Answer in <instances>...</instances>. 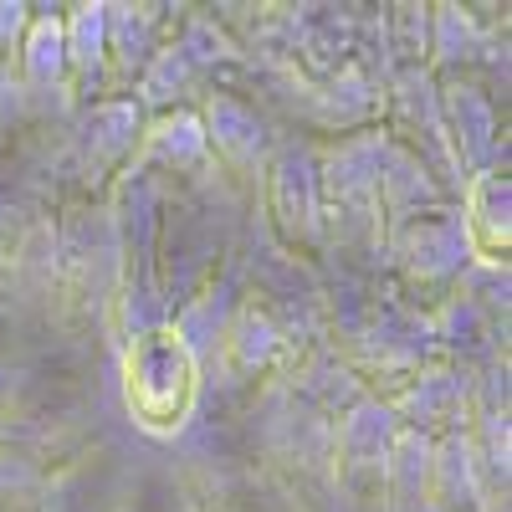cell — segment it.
<instances>
[{
  "mask_svg": "<svg viewBox=\"0 0 512 512\" xmlns=\"http://www.w3.org/2000/svg\"><path fill=\"white\" fill-rule=\"evenodd\" d=\"M384 144H390V134H384V123H379V128L344 134L333 149L318 154L328 246H384V210H379Z\"/></svg>",
  "mask_w": 512,
  "mask_h": 512,
  "instance_id": "1",
  "label": "cell"
},
{
  "mask_svg": "<svg viewBox=\"0 0 512 512\" xmlns=\"http://www.w3.org/2000/svg\"><path fill=\"white\" fill-rule=\"evenodd\" d=\"M379 256H390V267L405 282V292H415L410 303L436 308L441 297L461 282V272L472 267V241H466L456 200H446L436 210H420V216H405L395 226H384Z\"/></svg>",
  "mask_w": 512,
  "mask_h": 512,
  "instance_id": "2",
  "label": "cell"
},
{
  "mask_svg": "<svg viewBox=\"0 0 512 512\" xmlns=\"http://www.w3.org/2000/svg\"><path fill=\"white\" fill-rule=\"evenodd\" d=\"M200 395V364L180 349V338L159 328L144 338H128L123 354V400L144 431L169 436L190 420V405Z\"/></svg>",
  "mask_w": 512,
  "mask_h": 512,
  "instance_id": "3",
  "label": "cell"
},
{
  "mask_svg": "<svg viewBox=\"0 0 512 512\" xmlns=\"http://www.w3.org/2000/svg\"><path fill=\"white\" fill-rule=\"evenodd\" d=\"M354 344V374L374 379V395H390L410 374H420L425 364H436V328H431V308L410 303L405 292H384L379 303H369L359 333L349 338Z\"/></svg>",
  "mask_w": 512,
  "mask_h": 512,
  "instance_id": "4",
  "label": "cell"
},
{
  "mask_svg": "<svg viewBox=\"0 0 512 512\" xmlns=\"http://www.w3.org/2000/svg\"><path fill=\"white\" fill-rule=\"evenodd\" d=\"M267 210H272V226L287 246H297V251H323L328 246L318 149L277 144V154L267 159Z\"/></svg>",
  "mask_w": 512,
  "mask_h": 512,
  "instance_id": "5",
  "label": "cell"
},
{
  "mask_svg": "<svg viewBox=\"0 0 512 512\" xmlns=\"http://www.w3.org/2000/svg\"><path fill=\"white\" fill-rule=\"evenodd\" d=\"M441 82V118L456 149V164L466 180L477 175H507V134L497 98L477 77H436Z\"/></svg>",
  "mask_w": 512,
  "mask_h": 512,
  "instance_id": "6",
  "label": "cell"
},
{
  "mask_svg": "<svg viewBox=\"0 0 512 512\" xmlns=\"http://www.w3.org/2000/svg\"><path fill=\"white\" fill-rule=\"evenodd\" d=\"M400 420V431H420V436H451L472 425V400H477V374L461 369L451 359L425 364L420 374H410L400 390L384 395Z\"/></svg>",
  "mask_w": 512,
  "mask_h": 512,
  "instance_id": "7",
  "label": "cell"
},
{
  "mask_svg": "<svg viewBox=\"0 0 512 512\" xmlns=\"http://www.w3.org/2000/svg\"><path fill=\"white\" fill-rule=\"evenodd\" d=\"M139 134H144V113L134 98H98L82 103L77 123H72V159L77 175L88 185H103L108 175H123L139 154Z\"/></svg>",
  "mask_w": 512,
  "mask_h": 512,
  "instance_id": "8",
  "label": "cell"
},
{
  "mask_svg": "<svg viewBox=\"0 0 512 512\" xmlns=\"http://www.w3.org/2000/svg\"><path fill=\"white\" fill-rule=\"evenodd\" d=\"M200 123H205V144H210V159H221L236 175H256L267 169V159L277 154V134L262 108H251L246 98L216 88L195 103Z\"/></svg>",
  "mask_w": 512,
  "mask_h": 512,
  "instance_id": "9",
  "label": "cell"
},
{
  "mask_svg": "<svg viewBox=\"0 0 512 512\" xmlns=\"http://www.w3.org/2000/svg\"><path fill=\"white\" fill-rule=\"evenodd\" d=\"M395 441H400V420H395L390 400L374 395V390L364 400H354L338 415V431H333V456H338L344 482L349 487H379Z\"/></svg>",
  "mask_w": 512,
  "mask_h": 512,
  "instance_id": "10",
  "label": "cell"
},
{
  "mask_svg": "<svg viewBox=\"0 0 512 512\" xmlns=\"http://www.w3.org/2000/svg\"><path fill=\"white\" fill-rule=\"evenodd\" d=\"M16 77L31 98V108H72V77H67V41H62V11L31 6V26L16 47Z\"/></svg>",
  "mask_w": 512,
  "mask_h": 512,
  "instance_id": "11",
  "label": "cell"
},
{
  "mask_svg": "<svg viewBox=\"0 0 512 512\" xmlns=\"http://www.w3.org/2000/svg\"><path fill=\"white\" fill-rule=\"evenodd\" d=\"M62 41H67V77L77 103H98L113 93L108 67V0H82L62 11Z\"/></svg>",
  "mask_w": 512,
  "mask_h": 512,
  "instance_id": "12",
  "label": "cell"
},
{
  "mask_svg": "<svg viewBox=\"0 0 512 512\" xmlns=\"http://www.w3.org/2000/svg\"><path fill=\"white\" fill-rule=\"evenodd\" d=\"M241 303H246V297H241V287H236L231 277H205V282L185 297V303L175 308V318H169V333L180 338V349H185L195 364H205V359L221 354L226 328H231V318H236Z\"/></svg>",
  "mask_w": 512,
  "mask_h": 512,
  "instance_id": "13",
  "label": "cell"
},
{
  "mask_svg": "<svg viewBox=\"0 0 512 512\" xmlns=\"http://www.w3.org/2000/svg\"><path fill=\"white\" fill-rule=\"evenodd\" d=\"M456 210H461L466 241H472V262L507 267V251H512V180L507 175L466 180Z\"/></svg>",
  "mask_w": 512,
  "mask_h": 512,
  "instance_id": "14",
  "label": "cell"
},
{
  "mask_svg": "<svg viewBox=\"0 0 512 512\" xmlns=\"http://www.w3.org/2000/svg\"><path fill=\"white\" fill-rule=\"evenodd\" d=\"M205 164H210V144H205V123H200L195 108L144 118L134 169H144V175L149 169H164V175H200Z\"/></svg>",
  "mask_w": 512,
  "mask_h": 512,
  "instance_id": "15",
  "label": "cell"
},
{
  "mask_svg": "<svg viewBox=\"0 0 512 512\" xmlns=\"http://www.w3.org/2000/svg\"><path fill=\"white\" fill-rule=\"evenodd\" d=\"M482 62H497V36L487 31V21L466 6H431V57H425V72L466 77Z\"/></svg>",
  "mask_w": 512,
  "mask_h": 512,
  "instance_id": "16",
  "label": "cell"
},
{
  "mask_svg": "<svg viewBox=\"0 0 512 512\" xmlns=\"http://www.w3.org/2000/svg\"><path fill=\"white\" fill-rule=\"evenodd\" d=\"M292 354V333L282 328V318L267 308V303H241L231 328H226V344H221V359L236 369V374H272L277 364H287Z\"/></svg>",
  "mask_w": 512,
  "mask_h": 512,
  "instance_id": "17",
  "label": "cell"
},
{
  "mask_svg": "<svg viewBox=\"0 0 512 512\" xmlns=\"http://www.w3.org/2000/svg\"><path fill=\"white\" fill-rule=\"evenodd\" d=\"M384 113V93H379V77L354 57L344 62L333 77H323V93H313V118L338 128V134H359V128H379Z\"/></svg>",
  "mask_w": 512,
  "mask_h": 512,
  "instance_id": "18",
  "label": "cell"
},
{
  "mask_svg": "<svg viewBox=\"0 0 512 512\" xmlns=\"http://www.w3.org/2000/svg\"><path fill=\"white\" fill-rule=\"evenodd\" d=\"M164 47V6H118L108 0V67L113 88H134V77Z\"/></svg>",
  "mask_w": 512,
  "mask_h": 512,
  "instance_id": "19",
  "label": "cell"
},
{
  "mask_svg": "<svg viewBox=\"0 0 512 512\" xmlns=\"http://www.w3.org/2000/svg\"><path fill=\"white\" fill-rule=\"evenodd\" d=\"M487 497L492 492L482 482L472 436L466 431L436 436V446H431V502H436V512H482Z\"/></svg>",
  "mask_w": 512,
  "mask_h": 512,
  "instance_id": "20",
  "label": "cell"
},
{
  "mask_svg": "<svg viewBox=\"0 0 512 512\" xmlns=\"http://www.w3.org/2000/svg\"><path fill=\"white\" fill-rule=\"evenodd\" d=\"M446 200L451 195L441 190V180L410 149H400L395 139L384 144V159H379V210H384V226H395L405 216H420V210H436Z\"/></svg>",
  "mask_w": 512,
  "mask_h": 512,
  "instance_id": "21",
  "label": "cell"
},
{
  "mask_svg": "<svg viewBox=\"0 0 512 512\" xmlns=\"http://www.w3.org/2000/svg\"><path fill=\"white\" fill-rule=\"evenodd\" d=\"M195 93H200V72L185 62V52L175 47V41H164V47L154 52V62L134 77V103H139L144 118L195 108Z\"/></svg>",
  "mask_w": 512,
  "mask_h": 512,
  "instance_id": "22",
  "label": "cell"
},
{
  "mask_svg": "<svg viewBox=\"0 0 512 512\" xmlns=\"http://www.w3.org/2000/svg\"><path fill=\"white\" fill-rule=\"evenodd\" d=\"M297 390H303L308 400H318L328 415H344L354 400L369 395V390H364V379L354 374V364H349V359H333L328 349L313 354V364L303 369V379H297Z\"/></svg>",
  "mask_w": 512,
  "mask_h": 512,
  "instance_id": "23",
  "label": "cell"
},
{
  "mask_svg": "<svg viewBox=\"0 0 512 512\" xmlns=\"http://www.w3.org/2000/svg\"><path fill=\"white\" fill-rule=\"evenodd\" d=\"M169 41H175V47L185 52V62L200 72V82L241 62V47L216 26V16H190L185 31H180V36H169Z\"/></svg>",
  "mask_w": 512,
  "mask_h": 512,
  "instance_id": "24",
  "label": "cell"
},
{
  "mask_svg": "<svg viewBox=\"0 0 512 512\" xmlns=\"http://www.w3.org/2000/svg\"><path fill=\"white\" fill-rule=\"evenodd\" d=\"M384 47H390V67H425L431 57V6H390L384 16Z\"/></svg>",
  "mask_w": 512,
  "mask_h": 512,
  "instance_id": "25",
  "label": "cell"
},
{
  "mask_svg": "<svg viewBox=\"0 0 512 512\" xmlns=\"http://www.w3.org/2000/svg\"><path fill=\"white\" fill-rule=\"evenodd\" d=\"M26 26H31V6H26V0H0V67H11Z\"/></svg>",
  "mask_w": 512,
  "mask_h": 512,
  "instance_id": "26",
  "label": "cell"
},
{
  "mask_svg": "<svg viewBox=\"0 0 512 512\" xmlns=\"http://www.w3.org/2000/svg\"><path fill=\"white\" fill-rule=\"evenodd\" d=\"M26 226V205H21V190L0 175V246H11Z\"/></svg>",
  "mask_w": 512,
  "mask_h": 512,
  "instance_id": "27",
  "label": "cell"
},
{
  "mask_svg": "<svg viewBox=\"0 0 512 512\" xmlns=\"http://www.w3.org/2000/svg\"><path fill=\"white\" fill-rule=\"evenodd\" d=\"M6 384H11V364H6V349H0V395H6Z\"/></svg>",
  "mask_w": 512,
  "mask_h": 512,
  "instance_id": "28",
  "label": "cell"
}]
</instances>
